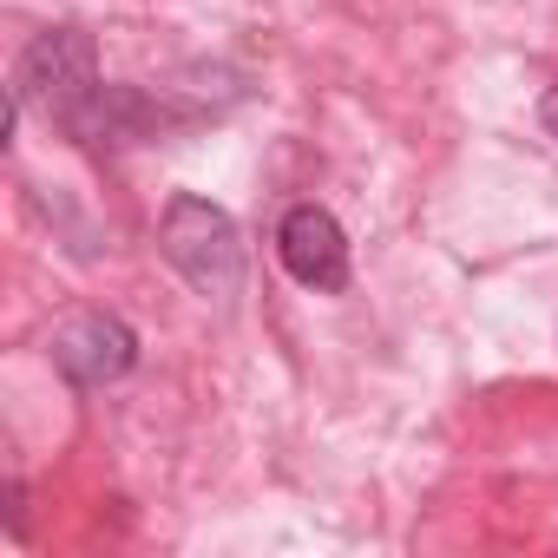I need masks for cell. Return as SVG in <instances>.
Wrapping results in <instances>:
<instances>
[{"label":"cell","instance_id":"6da1fadb","mask_svg":"<svg viewBox=\"0 0 558 558\" xmlns=\"http://www.w3.org/2000/svg\"><path fill=\"white\" fill-rule=\"evenodd\" d=\"M158 250L204 303H236L243 296V230L217 197L178 191L158 217Z\"/></svg>","mask_w":558,"mask_h":558},{"label":"cell","instance_id":"7a4b0ae2","mask_svg":"<svg viewBox=\"0 0 558 558\" xmlns=\"http://www.w3.org/2000/svg\"><path fill=\"white\" fill-rule=\"evenodd\" d=\"M86 93H99V47H93V34L86 27H47V34H34L27 53H21V66H14V93L8 99L40 106L60 125Z\"/></svg>","mask_w":558,"mask_h":558},{"label":"cell","instance_id":"3957f363","mask_svg":"<svg viewBox=\"0 0 558 558\" xmlns=\"http://www.w3.org/2000/svg\"><path fill=\"white\" fill-rule=\"evenodd\" d=\"M276 263H283L303 290L336 296V290H349V269H355L349 263V230L323 204H290L276 217Z\"/></svg>","mask_w":558,"mask_h":558},{"label":"cell","instance_id":"277c9868","mask_svg":"<svg viewBox=\"0 0 558 558\" xmlns=\"http://www.w3.org/2000/svg\"><path fill=\"white\" fill-rule=\"evenodd\" d=\"M138 329L112 310H86L73 316L60 336H53V368L73 381V388H112L138 368Z\"/></svg>","mask_w":558,"mask_h":558},{"label":"cell","instance_id":"5b68a950","mask_svg":"<svg viewBox=\"0 0 558 558\" xmlns=\"http://www.w3.org/2000/svg\"><path fill=\"white\" fill-rule=\"evenodd\" d=\"M538 125H545V132H551V138H558V86H551V93H545V99H538Z\"/></svg>","mask_w":558,"mask_h":558}]
</instances>
